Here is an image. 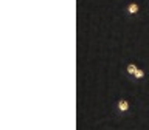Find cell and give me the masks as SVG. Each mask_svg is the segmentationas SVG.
Instances as JSON below:
<instances>
[{"label":"cell","instance_id":"obj_1","mask_svg":"<svg viewBox=\"0 0 149 130\" xmlns=\"http://www.w3.org/2000/svg\"><path fill=\"white\" fill-rule=\"evenodd\" d=\"M118 109H120L121 111H127V110H129V102L126 101V99H121V101L118 102Z\"/></svg>","mask_w":149,"mask_h":130},{"label":"cell","instance_id":"obj_2","mask_svg":"<svg viewBox=\"0 0 149 130\" xmlns=\"http://www.w3.org/2000/svg\"><path fill=\"white\" fill-rule=\"evenodd\" d=\"M137 67H135V65H132V64H130V65H127V73L129 74H132V76H135V73H137Z\"/></svg>","mask_w":149,"mask_h":130},{"label":"cell","instance_id":"obj_3","mask_svg":"<svg viewBox=\"0 0 149 130\" xmlns=\"http://www.w3.org/2000/svg\"><path fill=\"white\" fill-rule=\"evenodd\" d=\"M137 11H138V6H137L135 3H132V5L129 6V12H130V14H135Z\"/></svg>","mask_w":149,"mask_h":130},{"label":"cell","instance_id":"obj_4","mask_svg":"<svg viewBox=\"0 0 149 130\" xmlns=\"http://www.w3.org/2000/svg\"><path fill=\"white\" fill-rule=\"evenodd\" d=\"M144 76V71L143 70H137V73H135V77H143Z\"/></svg>","mask_w":149,"mask_h":130}]
</instances>
